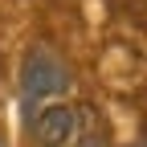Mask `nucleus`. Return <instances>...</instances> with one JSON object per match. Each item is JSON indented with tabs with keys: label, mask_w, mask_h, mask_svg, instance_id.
<instances>
[{
	"label": "nucleus",
	"mask_w": 147,
	"mask_h": 147,
	"mask_svg": "<svg viewBox=\"0 0 147 147\" xmlns=\"http://www.w3.org/2000/svg\"><path fill=\"white\" fill-rule=\"evenodd\" d=\"M82 131V106H49L33 119L37 147H74Z\"/></svg>",
	"instance_id": "2"
},
{
	"label": "nucleus",
	"mask_w": 147,
	"mask_h": 147,
	"mask_svg": "<svg viewBox=\"0 0 147 147\" xmlns=\"http://www.w3.org/2000/svg\"><path fill=\"white\" fill-rule=\"evenodd\" d=\"M74 147H115L110 143V127L94 106H82V131L74 139Z\"/></svg>",
	"instance_id": "3"
},
{
	"label": "nucleus",
	"mask_w": 147,
	"mask_h": 147,
	"mask_svg": "<svg viewBox=\"0 0 147 147\" xmlns=\"http://www.w3.org/2000/svg\"><path fill=\"white\" fill-rule=\"evenodd\" d=\"M135 147H147V139H139V143H135Z\"/></svg>",
	"instance_id": "4"
},
{
	"label": "nucleus",
	"mask_w": 147,
	"mask_h": 147,
	"mask_svg": "<svg viewBox=\"0 0 147 147\" xmlns=\"http://www.w3.org/2000/svg\"><path fill=\"white\" fill-rule=\"evenodd\" d=\"M69 90V69L61 65V57L45 45H33L25 53V65H21V94L25 102L37 98H49V94H65Z\"/></svg>",
	"instance_id": "1"
}]
</instances>
